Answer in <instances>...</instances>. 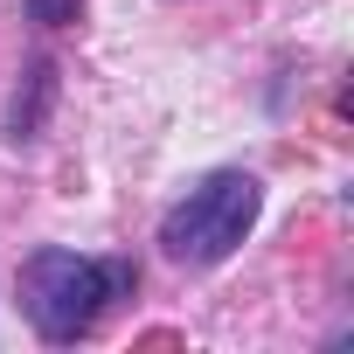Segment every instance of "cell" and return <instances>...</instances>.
I'll list each match as a JSON object with an SVG mask.
<instances>
[{
    "label": "cell",
    "mask_w": 354,
    "mask_h": 354,
    "mask_svg": "<svg viewBox=\"0 0 354 354\" xmlns=\"http://www.w3.org/2000/svg\"><path fill=\"white\" fill-rule=\"evenodd\" d=\"M125 292H132V264L125 257H77V250L49 243V250H35L21 264V313L56 347L84 340L104 319V306H118Z\"/></svg>",
    "instance_id": "1"
},
{
    "label": "cell",
    "mask_w": 354,
    "mask_h": 354,
    "mask_svg": "<svg viewBox=\"0 0 354 354\" xmlns=\"http://www.w3.org/2000/svg\"><path fill=\"white\" fill-rule=\"evenodd\" d=\"M257 202H264L257 174L223 167V174H209L202 188H188V202L167 209V223H160V250H167L174 264H188V271H209V264H223V257L250 236Z\"/></svg>",
    "instance_id": "2"
},
{
    "label": "cell",
    "mask_w": 354,
    "mask_h": 354,
    "mask_svg": "<svg viewBox=\"0 0 354 354\" xmlns=\"http://www.w3.org/2000/svg\"><path fill=\"white\" fill-rule=\"evenodd\" d=\"M28 15H35L42 28H70V21L84 15V0H28Z\"/></svg>",
    "instance_id": "3"
}]
</instances>
